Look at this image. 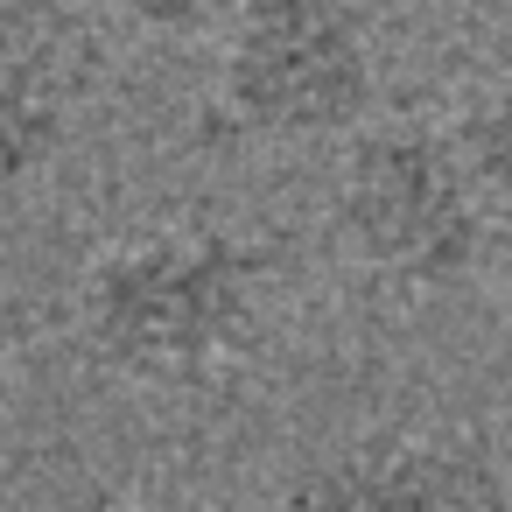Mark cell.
I'll list each match as a JSON object with an SVG mask.
<instances>
[{
	"mask_svg": "<svg viewBox=\"0 0 512 512\" xmlns=\"http://www.w3.org/2000/svg\"><path fill=\"white\" fill-rule=\"evenodd\" d=\"M281 512H512V498L477 435L365 428L309 456L288 477Z\"/></svg>",
	"mask_w": 512,
	"mask_h": 512,
	"instance_id": "4",
	"label": "cell"
},
{
	"mask_svg": "<svg viewBox=\"0 0 512 512\" xmlns=\"http://www.w3.org/2000/svg\"><path fill=\"white\" fill-rule=\"evenodd\" d=\"M330 218L358 267L407 288H442L491 267V232L442 113H393L358 127L337 155Z\"/></svg>",
	"mask_w": 512,
	"mask_h": 512,
	"instance_id": "2",
	"label": "cell"
},
{
	"mask_svg": "<svg viewBox=\"0 0 512 512\" xmlns=\"http://www.w3.org/2000/svg\"><path fill=\"white\" fill-rule=\"evenodd\" d=\"M274 260L225 225H162L92 253L78 281V344L127 386H211L267 330Z\"/></svg>",
	"mask_w": 512,
	"mask_h": 512,
	"instance_id": "1",
	"label": "cell"
},
{
	"mask_svg": "<svg viewBox=\"0 0 512 512\" xmlns=\"http://www.w3.org/2000/svg\"><path fill=\"white\" fill-rule=\"evenodd\" d=\"M8 386H15V316L0 302V407H8Z\"/></svg>",
	"mask_w": 512,
	"mask_h": 512,
	"instance_id": "7",
	"label": "cell"
},
{
	"mask_svg": "<svg viewBox=\"0 0 512 512\" xmlns=\"http://www.w3.org/2000/svg\"><path fill=\"white\" fill-rule=\"evenodd\" d=\"M379 64L351 0H239L218 50V113L253 141H351L372 127Z\"/></svg>",
	"mask_w": 512,
	"mask_h": 512,
	"instance_id": "3",
	"label": "cell"
},
{
	"mask_svg": "<svg viewBox=\"0 0 512 512\" xmlns=\"http://www.w3.org/2000/svg\"><path fill=\"white\" fill-rule=\"evenodd\" d=\"M106 43L71 0H0V190L29 183L71 141Z\"/></svg>",
	"mask_w": 512,
	"mask_h": 512,
	"instance_id": "5",
	"label": "cell"
},
{
	"mask_svg": "<svg viewBox=\"0 0 512 512\" xmlns=\"http://www.w3.org/2000/svg\"><path fill=\"white\" fill-rule=\"evenodd\" d=\"M106 15L134 22V29H162V36H197L211 22H232L239 0H99Z\"/></svg>",
	"mask_w": 512,
	"mask_h": 512,
	"instance_id": "6",
	"label": "cell"
}]
</instances>
